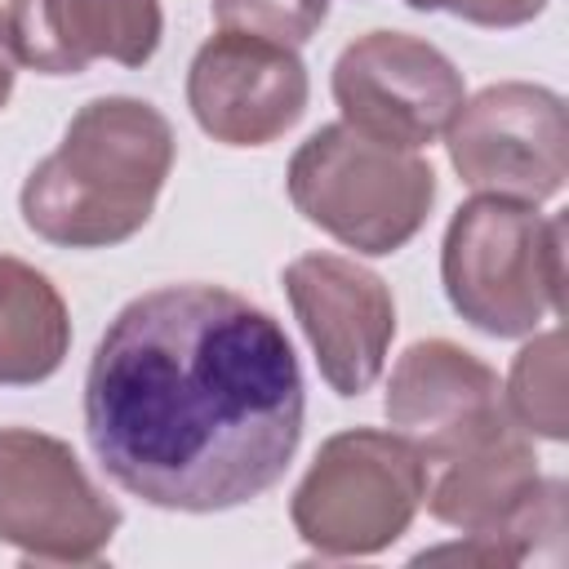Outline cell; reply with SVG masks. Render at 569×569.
Wrapping results in <instances>:
<instances>
[{
  "mask_svg": "<svg viewBox=\"0 0 569 569\" xmlns=\"http://www.w3.org/2000/svg\"><path fill=\"white\" fill-rule=\"evenodd\" d=\"M462 98V71L436 44L409 31L356 36L333 62V102L342 124L396 147L418 151L436 142L458 116Z\"/></svg>",
  "mask_w": 569,
  "mask_h": 569,
  "instance_id": "ba28073f",
  "label": "cell"
},
{
  "mask_svg": "<svg viewBox=\"0 0 569 569\" xmlns=\"http://www.w3.org/2000/svg\"><path fill=\"white\" fill-rule=\"evenodd\" d=\"M284 293L329 391L342 400L365 396L382 378L396 338L387 280L342 253H302L284 267Z\"/></svg>",
  "mask_w": 569,
  "mask_h": 569,
  "instance_id": "9c48e42d",
  "label": "cell"
},
{
  "mask_svg": "<svg viewBox=\"0 0 569 569\" xmlns=\"http://www.w3.org/2000/svg\"><path fill=\"white\" fill-rule=\"evenodd\" d=\"M440 280L449 307L489 338H529L560 311L565 218H542L529 200L471 196L445 227Z\"/></svg>",
  "mask_w": 569,
  "mask_h": 569,
  "instance_id": "3957f363",
  "label": "cell"
},
{
  "mask_svg": "<svg viewBox=\"0 0 569 569\" xmlns=\"http://www.w3.org/2000/svg\"><path fill=\"white\" fill-rule=\"evenodd\" d=\"M427 462L400 431L351 427L329 436L289 498L293 533L325 560L378 556L422 507Z\"/></svg>",
  "mask_w": 569,
  "mask_h": 569,
  "instance_id": "5b68a950",
  "label": "cell"
},
{
  "mask_svg": "<svg viewBox=\"0 0 569 569\" xmlns=\"http://www.w3.org/2000/svg\"><path fill=\"white\" fill-rule=\"evenodd\" d=\"M13 49H9V31H4V13H0V111H4V102L13 98Z\"/></svg>",
  "mask_w": 569,
  "mask_h": 569,
  "instance_id": "e0dca14e",
  "label": "cell"
},
{
  "mask_svg": "<svg viewBox=\"0 0 569 569\" xmlns=\"http://www.w3.org/2000/svg\"><path fill=\"white\" fill-rule=\"evenodd\" d=\"M507 413L516 427L542 440H565L569 436V396H565V333L547 329L533 333L511 360L507 387H502Z\"/></svg>",
  "mask_w": 569,
  "mask_h": 569,
  "instance_id": "5bb4252c",
  "label": "cell"
},
{
  "mask_svg": "<svg viewBox=\"0 0 569 569\" xmlns=\"http://www.w3.org/2000/svg\"><path fill=\"white\" fill-rule=\"evenodd\" d=\"M71 351V311L31 262L0 253V387L49 382Z\"/></svg>",
  "mask_w": 569,
  "mask_h": 569,
  "instance_id": "4fadbf2b",
  "label": "cell"
},
{
  "mask_svg": "<svg viewBox=\"0 0 569 569\" xmlns=\"http://www.w3.org/2000/svg\"><path fill=\"white\" fill-rule=\"evenodd\" d=\"M449 164L471 191L542 204L569 178V116L547 84L498 80L462 98L445 129Z\"/></svg>",
  "mask_w": 569,
  "mask_h": 569,
  "instance_id": "52a82bcc",
  "label": "cell"
},
{
  "mask_svg": "<svg viewBox=\"0 0 569 569\" xmlns=\"http://www.w3.org/2000/svg\"><path fill=\"white\" fill-rule=\"evenodd\" d=\"M173 124L142 98L84 102L22 182V222L58 249H111L147 227L173 173Z\"/></svg>",
  "mask_w": 569,
  "mask_h": 569,
  "instance_id": "7a4b0ae2",
  "label": "cell"
},
{
  "mask_svg": "<svg viewBox=\"0 0 569 569\" xmlns=\"http://www.w3.org/2000/svg\"><path fill=\"white\" fill-rule=\"evenodd\" d=\"M382 409L391 431L418 445L422 462H440L511 422L498 373L449 338L413 342L396 360Z\"/></svg>",
  "mask_w": 569,
  "mask_h": 569,
  "instance_id": "8fae6325",
  "label": "cell"
},
{
  "mask_svg": "<svg viewBox=\"0 0 569 569\" xmlns=\"http://www.w3.org/2000/svg\"><path fill=\"white\" fill-rule=\"evenodd\" d=\"M311 98L298 49L222 31L209 36L187 71V107L196 124L222 147H267L284 138Z\"/></svg>",
  "mask_w": 569,
  "mask_h": 569,
  "instance_id": "30bf717a",
  "label": "cell"
},
{
  "mask_svg": "<svg viewBox=\"0 0 569 569\" xmlns=\"http://www.w3.org/2000/svg\"><path fill=\"white\" fill-rule=\"evenodd\" d=\"M284 187L311 227L369 258L405 249L436 204V169L413 147L369 138L342 120L320 124L293 151Z\"/></svg>",
  "mask_w": 569,
  "mask_h": 569,
  "instance_id": "277c9868",
  "label": "cell"
},
{
  "mask_svg": "<svg viewBox=\"0 0 569 569\" xmlns=\"http://www.w3.org/2000/svg\"><path fill=\"white\" fill-rule=\"evenodd\" d=\"M9 49L40 76H80L107 58L142 67L164 36L160 0H9Z\"/></svg>",
  "mask_w": 569,
  "mask_h": 569,
  "instance_id": "7c38bea8",
  "label": "cell"
},
{
  "mask_svg": "<svg viewBox=\"0 0 569 569\" xmlns=\"http://www.w3.org/2000/svg\"><path fill=\"white\" fill-rule=\"evenodd\" d=\"M329 18V0H213V22L222 31H249L276 44H307Z\"/></svg>",
  "mask_w": 569,
  "mask_h": 569,
  "instance_id": "9a60e30c",
  "label": "cell"
},
{
  "mask_svg": "<svg viewBox=\"0 0 569 569\" xmlns=\"http://www.w3.org/2000/svg\"><path fill=\"white\" fill-rule=\"evenodd\" d=\"M418 13H453L476 27H525L533 22L547 0H405Z\"/></svg>",
  "mask_w": 569,
  "mask_h": 569,
  "instance_id": "2e32d148",
  "label": "cell"
},
{
  "mask_svg": "<svg viewBox=\"0 0 569 569\" xmlns=\"http://www.w3.org/2000/svg\"><path fill=\"white\" fill-rule=\"evenodd\" d=\"M307 387L284 325L222 284L129 298L84 369L98 467L160 511H231L293 462Z\"/></svg>",
  "mask_w": 569,
  "mask_h": 569,
  "instance_id": "6da1fadb",
  "label": "cell"
},
{
  "mask_svg": "<svg viewBox=\"0 0 569 569\" xmlns=\"http://www.w3.org/2000/svg\"><path fill=\"white\" fill-rule=\"evenodd\" d=\"M120 520L67 440L0 427V547H13L22 565H93Z\"/></svg>",
  "mask_w": 569,
  "mask_h": 569,
  "instance_id": "8992f818",
  "label": "cell"
}]
</instances>
